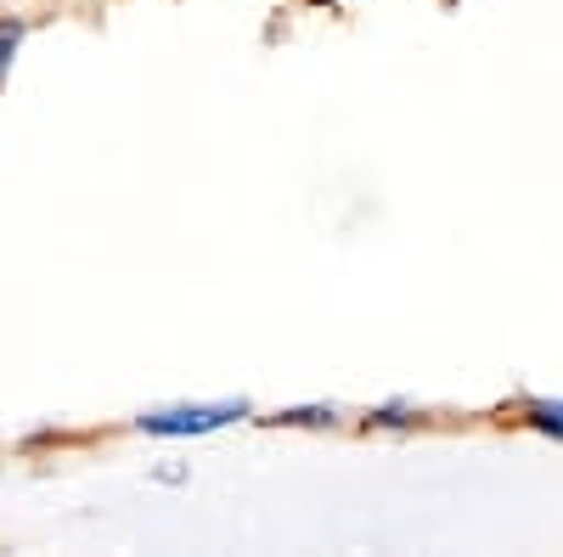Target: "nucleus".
Masks as SVG:
<instances>
[{"instance_id": "423d86ee", "label": "nucleus", "mask_w": 563, "mask_h": 557, "mask_svg": "<svg viewBox=\"0 0 563 557\" xmlns=\"http://www.w3.org/2000/svg\"><path fill=\"white\" fill-rule=\"evenodd\" d=\"M158 484H186V468H158Z\"/></svg>"}, {"instance_id": "39448f33", "label": "nucleus", "mask_w": 563, "mask_h": 557, "mask_svg": "<svg viewBox=\"0 0 563 557\" xmlns=\"http://www.w3.org/2000/svg\"><path fill=\"white\" fill-rule=\"evenodd\" d=\"M23 40H29V23H23V18H0V85L12 79V68H18V52H23Z\"/></svg>"}, {"instance_id": "20e7f679", "label": "nucleus", "mask_w": 563, "mask_h": 557, "mask_svg": "<svg viewBox=\"0 0 563 557\" xmlns=\"http://www.w3.org/2000/svg\"><path fill=\"white\" fill-rule=\"evenodd\" d=\"M361 423H366V428H384V434H400V428H417V423H422V411H417L411 400H384V405H372Z\"/></svg>"}, {"instance_id": "f03ea898", "label": "nucleus", "mask_w": 563, "mask_h": 557, "mask_svg": "<svg viewBox=\"0 0 563 557\" xmlns=\"http://www.w3.org/2000/svg\"><path fill=\"white\" fill-rule=\"evenodd\" d=\"M519 416H525V428H536L541 439L563 445V400H558V394H530V400L519 405Z\"/></svg>"}, {"instance_id": "7ed1b4c3", "label": "nucleus", "mask_w": 563, "mask_h": 557, "mask_svg": "<svg viewBox=\"0 0 563 557\" xmlns=\"http://www.w3.org/2000/svg\"><path fill=\"white\" fill-rule=\"evenodd\" d=\"M265 423H276V428H339L344 411L339 405H282Z\"/></svg>"}, {"instance_id": "f257e3e1", "label": "nucleus", "mask_w": 563, "mask_h": 557, "mask_svg": "<svg viewBox=\"0 0 563 557\" xmlns=\"http://www.w3.org/2000/svg\"><path fill=\"white\" fill-rule=\"evenodd\" d=\"M254 405L249 400H175V405H147L135 416V434L147 439H209L220 428L249 423Z\"/></svg>"}]
</instances>
